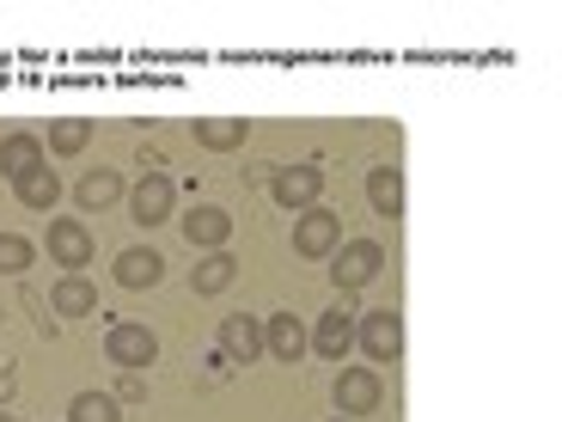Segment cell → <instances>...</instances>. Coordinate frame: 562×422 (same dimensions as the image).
Here are the masks:
<instances>
[{
    "instance_id": "18",
    "label": "cell",
    "mask_w": 562,
    "mask_h": 422,
    "mask_svg": "<svg viewBox=\"0 0 562 422\" xmlns=\"http://www.w3.org/2000/svg\"><path fill=\"white\" fill-rule=\"evenodd\" d=\"M74 197H80V209H116V202H123V178H116V171H86L80 184H74Z\"/></svg>"
},
{
    "instance_id": "19",
    "label": "cell",
    "mask_w": 562,
    "mask_h": 422,
    "mask_svg": "<svg viewBox=\"0 0 562 422\" xmlns=\"http://www.w3.org/2000/svg\"><path fill=\"white\" fill-rule=\"evenodd\" d=\"M13 197L25 202V209L49 214V209H56V202H61V178H56V171H49V166H43V171H31V178H19V184H13Z\"/></svg>"
},
{
    "instance_id": "13",
    "label": "cell",
    "mask_w": 562,
    "mask_h": 422,
    "mask_svg": "<svg viewBox=\"0 0 562 422\" xmlns=\"http://www.w3.org/2000/svg\"><path fill=\"white\" fill-rule=\"evenodd\" d=\"M49 312H56V319H86V312H99V281L92 276H56Z\"/></svg>"
},
{
    "instance_id": "17",
    "label": "cell",
    "mask_w": 562,
    "mask_h": 422,
    "mask_svg": "<svg viewBox=\"0 0 562 422\" xmlns=\"http://www.w3.org/2000/svg\"><path fill=\"white\" fill-rule=\"evenodd\" d=\"M245 135H251L245 116H202L196 123V147H209V154H239Z\"/></svg>"
},
{
    "instance_id": "5",
    "label": "cell",
    "mask_w": 562,
    "mask_h": 422,
    "mask_svg": "<svg viewBox=\"0 0 562 422\" xmlns=\"http://www.w3.org/2000/svg\"><path fill=\"white\" fill-rule=\"evenodd\" d=\"M380 398H385V386H380V374L373 367H342L337 374V417H373L380 410Z\"/></svg>"
},
{
    "instance_id": "21",
    "label": "cell",
    "mask_w": 562,
    "mask_h": 422,
    "mask_svg": "<svg viewBox=\"0 0 562 422\" xmlns=\"http://www.w3.org/2000/svg\"><path fill=\"white\" fill-rule=\"evenodd\" d=\"M86 141H92V123H86V116H61V123H49L43 154H80Z\"/></svg>"
},
{
    "instance_id": "23",
    "label": "cell",
    "mask_w": 562,
    "mask_h": 422,
    "mask_svg": "<svg viewBox=\"0 0 562 422\" xmlns=\"http://www.w3.org/2000/svg\"><path fill=\"white\" fill-rule=\"evenodd\" d=\"M31 264H37V245L19 233H0V276H25Z\"/></svg>"
},
{
    "instance_id": "6",
    "label": "cell",
    "mask_w": 562,
    "mask_h": 422,
    "mask_svg": "<svg viewBox=\"0 0 562 422\" xmlns=\"http://www.w3.org/2000/svg\"><path fill=\"white\" fill-rule=\"evenodd\" d=\"M92 252H99V245H92V226L86 221H68V214L49 221V257H56L68 276H80V269L92 264Z\"/></svg>"
},
{
    "instance_id": "12",
    "label": "cell",
    "mask_w": 562,
    "mask_h": 422,
    "mask_svg": "<svg viewBox=\"0 0 562 422\" xmlns=\"http://www.w3.org/2000/svg\"><path fill=\"white\" fill-rule=\"evenodd\" d=\"M43 135H31V129H13V135L0 141V178H31V171H43Z\"/></svg>"
},
{
    "instance_id": "15",
    "label": "cell",
    "mask_w": 562,
    "mask_h": 422,
    "mask_svg": "<svg viewBox=\"0 0 562 422\" xmlns=\"http://www.w3.org/2000/svg\"><path fill=\"white\" fill-rule=\"evenodd\" d=\"M263 355H276V362H288V367L306 355V331H300L294 312H276V319H263Z\"/></svg>"
},
{
    "instance_id": "2",
    "label": "cell",
    "mask_w": 562,
    "mask_h": 422,
    "mask_svg": "<svg viewBox=\"0 0 562 422\" xmlns=\"http://www.w3.org/2000/svg\"><path fill=\"white\" fill-rule=\"evenodd\" d=\"M104 355H111L116 367H128V374H147V367L159 362V337H154V324L116 319L111 331H104Z\"/></svg>"
},
{
    "instance_id": "16",
    "label": "cell",
    "mask_w": 562,
    "mask_h": 422,
    "mask_svg": "<svg viewBox=\"0 0 562 422\" xmlns=\"http://www.w3.org/2000/svg\"><path fill=\"white\" fill-rule=\"evenodd\" d=\"M367 202H373L380 221H397V214H404V171H397V166H373V171H367Z\"/></svg>"
},
{
    "instance_id": "27",
    "label": "cell",
    "mask_w": 562,
    "mask_h": 422,
    "mask_svg": "<svg viewBox=\"0 0 562 422\" xmlns=\"http://www.w3.org/2000/svg\"><path fill=\"white\" fill-rule=\"evenodd\" d=\"M337 422H349V417H337Z\"/></svg>"
},
{
    "instance_id": "3",
    "label": "cell",
    "mask_w": 562,
    "mask_h": 422,
    "mask_svg": "<svg viewBox=\"0 0 562 422\" xmlns=\"http://www.w3.org/2000/svg\"><path fill=\"white\" fill-rule=\"evenodd\" d=\"M355 343L367 349V362L385 367L404 355V312L397 307H380V312H367V319H355Z\"/></svg>"
},
{
    "instance_id": "4",
    "label": "cell",
    "mask_w": 562,
    "mask_h": 422,
    "mask_svg": "<svg viewBox=\"0 0 562 422\" xmlns=\"http://www.w3.org/2000/svg\"><path fill=\"white\" fill-rule=\"evenodd\" d=\"M342 245V221L330 209H306L294 221V257H306V264H324V257Z\"/></svg>"
},
{
    "instance_id": "8",
    "label": "cell",
    "mask_w": 562,
    "mask_h": 422,
    "mask_svg": "<svg viewBox=\"0 0 562 422\" xmlns=\"http://www.w3.org/2000/svg\"><path fill=\"white\" fill-rule=\"evenodd\" d=\"M128 209H135V226H166L171 214H178V184L171 178H140L135 197H128Z\"/></svg>"
},
{
    "instance_id": "26",
    "label": "cell",
    "mask_w": 562,
    "mask_h": 422,
    "mask_svg": "<svg viewBox=\"0 0 562 422\" xmlns=\"http://www.w3.org/2000/svg\"><path fill=\"white\" fill-rule=\"evenodd\" d=\"M0 422H13V417H7V410H0Z\"/></svg>"
},
{
    "instance_id": "20",
    "label": "cell",
    "mask_w": 562,
    "mask_h": 422,
    "mask_svg": "<svg viewBox=\"0 0 562 422\" xmlns=\"http://www.w3.org/2000/svg\"><path fill=\"white\" fill-rule=\"evenodd\" d=\"M233 276H239V264H233L226 252H209V257L196 264V276H190V288L209 300V295H226V288H233Z\"/></svg>"
},
{
    "instance_id": "10",
    "label": "cell",
    "mask_w": 562,
    "mask_h": 422,
    "mask_svg": "<svg viewBox=\"0 0 562 422\" xmlns=\"http://www.w3.org/2000/svg\"><path fill=\"white\" fill-rule=\"evenodd\" d=\"M221 355H226V362H245V367H251L257 355H263V319H251V312H233V319H221Z\"/></svg>"
},
{
    "instance_id": "22",
    "label": "cell",
    "mask_w": 562,
    "mask_h": 422,
    "mask_svg": "<svg viewBox=\"0 0 562 422\" xmlns=\"http://www.w3.org/2000/svg\"><path fill=\"white\" fill-rule=\"evenodd\" d=\"M68 422H123V404L111 392H80L68 404Z\"/></svg>"
},
{
    "instance_id": "14",
    "label": "cell",
    "mask_w": 562,
    "mask_h": 422,
    "mask_svg": "<svg viewBox=\"0 0 562 422\" xmlns=\"http://www.w3.org/2000/svg\"><path fill=\"white\" fill-rule=\"evenodd\" d=\"M349 343H355V312L330 307V312L318 319V331L306 337V349L324 355V362H342V355H349Z\"/></svg>"
},
{
    "instance_id": "9",
    "label": "cell",
    "mask_w": 562,
    "mask_h": 422,
    "mask_svg": "<svg viewBox=\"0 0 562 422\" xmlns=\"http://www.w3.org/2000/svg\"><path fill=\"white\" fill-rule=\"evenodd\" d=\"M183 240L196 245V252H226V240H233V214L214 209V202H196V209L183 214Z\"/></svg>"
},
{
    "instance_id": "24",
    "label": "cell",
    "mask_w": 562,
    "mask_h": 422,
    "mask_svg": "<svg viewBox=\"0 0 562 422\" xmlns=\"http://www.w3.org/2000/svg\"><path fill=\"white\" fill-rule=\"evenodd\" d=\"M111 398H116V404H123V398H128V404H135V398H147V380H140V374H123Z\"/></svg>"
},
{
    "instance_id": "11",
    "label": "cell",
    "mask_w": 562,
    "mask_h": 422,
    "mask_svg": "<svg viewBox=\"0 0 562 422\" xmlns=\"http://www.w3.org/2000/svg\"><path fill=\"white\" fill-rule=\"evenodd\" d=\"M111 276L123 281L128 295H140V288H154L159 276H166V257L154 252V245H128V252H116V264H111Z\"/></svg>"
},
{
    "instance_id": "7",
    "label": "cell",
    "mask_w": 562,
    "mask_h": 422,
    "mask_svg": "<svg viewBox=\"0 0 562 422\" xmlns=\"http://www.w3.org/2000/svg\"><path fill=\"white\" fill-rule=\"evenodd\" d=\"M318 197H324V171L318 166H281L276 171V202L281 209L306 214V209H318Z\"/></svg>"
},
{
    "instance_id": "1",
    "label": "cell",
    "mask_w": 562,
    "mask_h": 422,
    "mask_svg": "<svg viewBox=\"0 0 562 422\" xmlns=\"http://www.w3.org/2000/svg\"><path fill=\"white\" fill-rule=\"evenodd\" d=\"M324 264H330V281H337L342 295H355V288H367L385 269V245L380 240H342Z\"/></svg>"
},
{
    "instance_id": "25",
    "label": "cell",
    "mask_w": 562,
    "mask_h": 422,
    "mask_svg": "<svg viewBox=\"0 0 562 422\" xmlns=\"http://www.w3.org/2000/svg\"><path fill=\"white\" fill-rule=\"evenodd\" d=\"M7 398H13V374L0 367V410H7Z\"/></svg>"
}]
</instances>
